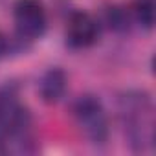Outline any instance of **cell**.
<instances>
[{
	"instance_id": "obj_1",
	"label": "cell",
	"mask_w": 156,
	"mask_h": 156,
	"mask_svg": "<svg viewBox=\"0 0 156 156\" xmlns=\"http://www.w3.org/2000/svg\"><path fill=\"white\" fill-rule=\"evenodd\" d=\"M73 116L85 136L96 143L107 140L108 119L101 101L94 96H81L73 105Z\"/></svg>"
},
{
	"instance_id": "obj_2",
	"label": "cell",
	"mask_w": 156,
	"mask_h": 156,
	"mask_svg": "<svg viewBox=\"0 0 156 156\" xmlns=\"http://www.w3.org/2000/svg\"><path fill=\"white\" fill-rule=\"evenodd\" d=\"M28 112L20 107L15 90L0 88V141H4L28 127Z\"/></svg>"
},
{
	"instance_id": "obj_3",
	"label": "cell",
	"mask_w": 156,
	"mask_h": 156,
	"mask_svg": "<svg viewBox=\"0 0 156 156\" xmlns=\"http://www.w3.org/2000/svg\"><path fill=\"white\" fill-rule=\"evenodd\" d=\"M15 24L22 37H41L46 30V13L41 0H19L15 6Z\"/></svg>"
},
{
	"instance_id": "obj_4",
	"label": "cell",
	"mask_w": 156,
	"mask_h": 156,
	"mask_svg": "<svg viewBox=\"0 0 156 156\" xmlns=\"http://www.w3.org/2000/svg\"><path fill=\"white\" fill-rule=\"evenodd\" d=\"M99 33L98 22L88 13H73L68 28H66V39L68 44L73 48H87L96 42Z\"/></svg>"
},
{
	"instance_id": "obj_5",
	"label": "cell",
	"mask_w": 156,
	"mask_h": 156,
	"mask_svg": "<svg viewBox=\"0 0 156 156\" xmlns=\"http://www.w3.org/2000/svg\"><path fill=\"white\" fill-rule=\"evenodd\" d=\"M66 83H68V77L61 68H50L48 72H44L39 83L41 98L50 105L57 103L66 92Z\"/></svg>"
},
{
	"instance_id": "obj_6",
	"label": "cell",
	"mask_w": 156,
	"mask_h": 156,
	"mask_svg": "<svg viewBox=\"0 0 156 156\" xmlns=\"http://www.w3.org/2000/svg\"><path fill=\"white\" fill-rule=\"evenodd\" d=\"M134 13L138 22L143 28L151 30L156 19V0H134Z\"/></svg>"
},
{
	"instance_id": "obj_7",
	"label": "cell",
	"mask_w": 156,
	"mask_h": 156,
	"mask_svg": "<svg viewBox=\"0 0 156 156\" xmlns=\"http://www.w3.org/2000/svg\"><path fill=\"white\" fill-rule=\"evenodd\" d=\"M127 17L123 15V11L121 9H118V8H110V11H108V22H110V28H125V24H127Z\"/></svg>"
},
{
	"instance_id": "obj_8",
	"label": "cell",
	"mask_w": 156,
	"mask_h": 156,
	"mask_svg": "<svg viewBox=\"0 0 156 156\" xmlns=\"http://www.w3.org/2000/svg\"><path fill=\"white\" fill-rule=\"evenodd\" d=\"M6 50H8V41H6L4 33L0 31V57H2V55L6 53Z\"/></svg>"
}]
</instances>
